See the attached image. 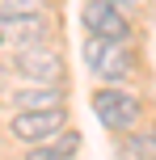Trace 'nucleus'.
Listing matches in <instances>:
<instances>
[{"label":"nucleus","mask_w":156,"mask_h":160,"mask_svg":"<svg viewBox=\"0 0 156 160\" xmlns=\"http://www.w3.org/2000/svg\"><path fill=\"white\" fill-rule=\"evenodd\" d=\"M84 63L97 80L106 84H118V80H131L139 59H135L131 42H114V38H89L84 42Z\"/></svg>","instance_id":"f257e3e1"},{"label":"nucleus","mask_w":156,"mask_h":160,"mask_svg":"<svg viewBox=\"0 0 156 160\" xmlns=\"http://www.w3.org/2000/svg\"><path fill=\"white\" fill-rule=\"evenodd\" d=\"M93 114L110 135H123L143 122V101L131 88H93Z\"/></svg>","instance_id":"f03ea898"},{"label":"nucleus","mask_w":156,"mask_h":160,"mask_svg":"<svg viewBox=\"0 0 156 160\" xmlns=\"http://www.w3.org/2000/svg\"><path fill=\"white\" fill-rule=\"evenodd\" d=\"M8 68H13L21 80H30V84H68V63L55 51V42L13 51V55H8Z\"/></svg>","instance_id":"7ed1b4c3"},{"label":"nucleus","mask_w":156,"mask_h":160,"mask_svg":"<svg viewBox=\"0 0 156 160\" xmlns=\"http://www.w3.org/2000/svg\"><path fill=\"white\" fill-rule=\"evenodd\" d=\"M68 105H51V110H13L8 118V135L17 143H42V139L59 135L68 127Z\"/></svg>","instance_id":"20e7f679"},{"label":"nucleus","mask_w":156,"mask_h":160,"mask_svg":"<svg viewBox=\"0 0 156 160\" xmlns=\"http://www.w3.org/2000/svg\"><path fill=\"white\" fill-rule=\"evenodd\" d=\"M55 42V25L47 13H21V17H0V51H21V47H47Z\"/></svg>","instance_id":"39448f33"},{"label":"nucleus","mask_w":156,"mask_h":160,"mask_svg":"<svg viewBox=\"0 0 156 160\" xmlns=\"http://www.w3.org/2000/svg\"><path fill=\"white\" fill-rule=\"evenodd\" d=\"M80 21H84V30H89V38L135 42V25H131V17H127L118 4H110V0H84Z\"/></svg>","instance_id":"423d86ee"},{"label":"nucleus","mask_w":156,"mask_h":160,"mask_svg":"<svg viewBox=\"0 0 156 160\" xmlns=\"http://www.w3.org/2000/svg\"><path fill=\"white\" fill-rule=\"evenodd\" d=\"M80 143H84V139H80V131L63 127L59 135L42 139V143H25V156H21V160H76Z\"/></svg>","instance_id":"0eeeda50"},{"label":"nucleus","mask_w":156,"mask_h":160,"mask_svg":"<svg viewBox=\"0 0 156 160\" xmlns=\"http://www.w3.org/2000/svg\"><path fill=\"white\" fill-rule=\"evenodd\" d=\"M8 105L13 110H51V105H68V88L59 84H25V88H13L8 93Z\"/></svg>","instance_id":"6e6552de"},{"label":"nucleus","mask_w":156,"mask_h":160,"mask_svg":"<svg viewBox=\"0 0 156 160\" xmlns=\"http://www.w3.org/2000/svg\"><path fill=\"white\" fill-rule=\"evenodd\" d=\"M118 160H156V131H123L118 139Z\"/></svg>","instance_id":"1a4fd4ad"},{"label":"nucleus","mask_w":156,"mask_h":160,"mask_svg":"<svg viewBox=\"0 0 156 160\" xmlns=\"http://www.w3.org/2000/svg\"><path fill=\"white\" fill-rule=\"evenodd\" d=\"M51 0H0V17H21V13H47Z\"/></svg>","instance_id":"9d476101"},{"label":"nucleus","mask_w":156,"mask_h":160,"mask_svg":"<svg viewBox=\"0 0 156 160\" xmlns=\"http://www.w3.org/2000/svg\"><path fill=\"white\" fill-rule=\"evenodd\" d=\"M110 4H118V8H135V4H148V0H110Z\"/></svg>","instance_id":"9b49d317"}]
</instances>
